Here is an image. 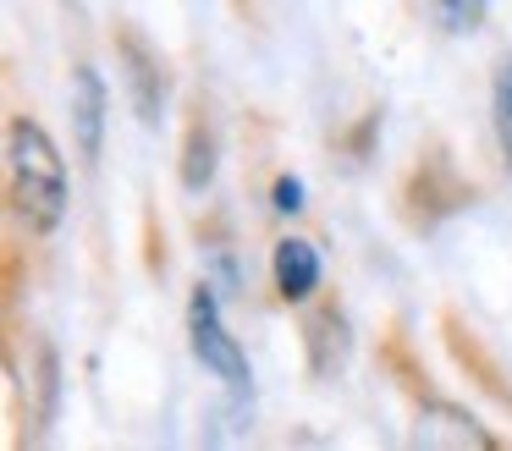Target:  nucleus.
<instances>
[{"instance_id":"nucleus-1","label":"nucleus","mask_w":512,"mask_h":451,"mask_svg":"<svg viewBox=\"0 0 512 451\" xmlns=\"http://www.w3.org/2000/svg\"><path fill=\"white\" fill-rule=\"evenodd\" d=\"M6 171H12V204L34 231L61 226L67 215V165L39 121L17 116L6 127Z\"/></svg>"},{"instance_id":"nucleus-2","label":"nucleus","mask_w":512,"mask_h":451,"mask_svg":"<svg viewBox=\"0 0 512 451\" xmlns=\"http://www.w3.org/2000/svg\"><path fill=\"white\" fill-rule=\"evenodd\" d=\"M188 336H193V358H199L226 391H248V358H243V347H237V336L226 330L221 303H215L210 286H199L193 303H188Z\"/></svg>"},{"instance_id":"nucleus-3","label":"nucleus","mask_w":512,"mask_h":451,"mask_svg":"<svg viewBox=\"0 0 512 451\" xmlns=\"http://www.w3.org/2000/svg\"><path fill=\"white\" fill-rule=\"evenodd\" d=\"M122 66H127V94H133V105H138V121L155 127L160 110H166V66H160V55L149 50L138 33L122 39Z\"/></svg>"},{"instance_id":"nucleus-4","label":"nucleus","mask_w":512,"mask_h":451,"mask_svg":"<svg viewBox=\"0 0 512 451\" xmlns=\"http://www.w3.org/2000/svg\"><path fill=\"white\" fill-rule=\"evenodd\" d=\"M413 440H419V446H496V440L485 435V429H479V418L474 413H463V407H446V402H430L419 413V429H413Z\"/></svg>"},{"instance_id":"nucleus-5","label":"nucleus","mask_w":512,"mask_h":451,"mask_svg":"<svg viewBox=\"0 0 512 451\" xmlns=\"http://www.w3.org/2000/svg\"><path fill=\"white\" fill-rule=\"evenodd\" d=\"M72 121H78V149L83 160L100 154V138H105V83L94 66H78L72 72Z\"/></svg>"},{"instance_id":"nucleus-6","label":"nucleus","mask_w":512,"mask_h":451,"mask_svg":"<svg viewBox=\"0 0 512 451\" xmlns=\"http://www.w3.org/2000/svg\"><path fill=\"white\" fill-rule=\"evenodd\" d=\"M270 270H276V292L287 297V303H303V297L320 286V253H314L303 237H287V242H276Z\"/></svg>"},{"instance_id":"nucleus-7","label":"nucleus","mask_w":512,"mask_h":451,"mask_svg":"<svg viewBox=\"0 0 512 451\" xmlns=\"http://www.w3.org/2000/svg\"><path fill=\"white\" fill-rule=\"evenodd\" d=\"M210 176H215V143L204 138V132H193V138H188V165H182V182L199 193Z\"/></svg>"},{"instance_id":"nucleus-8","label":"nucleus","mask_w":512,"mask_h":451,"mask_svg":"<svg viewBox=\"0 0 512 451\" xmlns=\"http://www.w3.org/2000/svg\"><path fill=\"white\" fill-rule=\"evenodd\" d=\"M496 138L512 160V61L501 66V77H496Z\"/></svg>"},{"instance_id":"nucleus-9","label":"nucleus","mask_w":512,"mask_h":451,"mask_svg":"<svg viewBox=\"0 0 512 451\" xmlns=\"http://www.w3.org/2000/svg\"><path fill=\"white\" fill-rule=\"evenodd\" d=\"M435 6L446 11V22H452V28H474V22L485 17L490 0H435Z\"/></svg>"},{"instance_id":"nucleus-10","label":"nucleus","mask_w":512,"mask_h":451,"mask_svg":"<svg viewBox=\"0 0 512 451\" xmlns=\"http://www.w3.org/2000/svg\"><path fill=\"white\" fill-rule=\"evenodd\" d=\"M276 209H281V215L303 209V182H298V176H281V182H276Z\"/></svg>"}]
</instances>
